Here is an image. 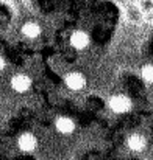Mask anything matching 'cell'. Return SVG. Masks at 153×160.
Returning <instances> with one entry per match:
<instances>
[{
	"mask_svg": "<svg viewBox=\"0 0 153 160\" xmlns=\"http://www.w3.org/2000/svg\"><path fill=\"white\" fill-rule=\"evenodd\" d=\"M108 107L109 110H112L114 113H128L131 109H133V101L130 97L127 95H122V93H117V95H112L109 100H108Z\"/></svg>",
	"mask_w": 153,
	"mask_h": 160,
	"instance_id": "cell-1",
	"label": "cell"
},
{
	"mask_svg": "<svg viewBox=\"0 0 153 160\" xmlns=\"http://www.w3.org/2000/svg\"><path fill=\"white\" fill-rule=\"evenodd\" d=\"M149 146V140L144 134L133 132L127 137V148L133 152H144Z\"/></svg>",
	"mask_w": 153,
	"mask_h": 160,
	"instance_id": "cell-2",
	"label": "cell"
},
{
	"mask_svg": "<svg viewBox=\"0 0 153 160\" xmlns=\"http://www.w3.org/2000/svg\"><path fill=\"white\" fill-rule=\"evenodd\" d=\"M64 82H66V87L70 89L72 92H80L86 87V78L83 73L80 72H70L64 76Z\"/></svg>",
	"mask_w": 153,
	"mask_h": 160,
	"instance_id": "cell-3",
	"label": "cell"
},
{
	"mask_svg": "<svg viewBox=\"0 0 153 160\" xmlns=\"http://www.w3.org/2000/svg\"><path fill=\"white\" fill-rule=\"evenodd\" d=\"M17 148L22 152H33L38 148V137L31 132H24L17 137Z\"/></svg>",
	"mask_w": 153,
	"mask_h": 160,
	"instance_id": "cell-4",
	"label": "cell"
},
{
	"mask_svg": "<svg viewBox=\"0 0 153 160\" xmlns=\"http://www.w3.org/2000/svg\"><path fill=\"white\" fill-rule=\"evenodd\" d=\"M11 87L14 92L17 93H25L30 90L31 87V78L28 75H24V73H17L11 78Z\"/></svg>",
	"mask_w": 153,
	"mask_h": 160,
	"instance_id": "cell-5",
	"label": "cell"
},
{
	"mask_svg": "<svg viewBox=\"0 0 153 160\" xmlns=\"http://www.w3.org/2000/svg\"><path fill=\"white\" fill-rule=\"evenodd\" d=\"M69 42H70V45H72L75 50H85V48L89 45L91 38H89V34H88L86 31L77 30V31H74V33L70 34Z\"/></svg>",
	"mask_w": 153,
	"mask_h": 160,
	"instance_id": "cell-6",
	"label": "cell"
},
{
	"mask_svg": "<svg viewBox=\"0 0 153 160\" xmlns=\"http://www.w3.org/2000/svg\"><path fill=\"white\" fill-rule=\"evenodd\" d=\"M75 128H77V124H75V121H74L70 117L61 115V117H58V118L55 120V129H56L59 134H63V135L72 134V132L75 131Z\"/></svg>",
	"mask_w": 153,
	"mask_h": 160,
	"instance_id": "cell-7",
	"label": "cell"
},
{
	"mask_svg": "<svg viewBox=\"0 0 153 160\" xmlns=\"http://www.w3.org/2000/svg\"><path fill=\"white\" fill-rule=\"evenodd\" d=\"M125 17L131 22V23H139L145 19L144 12L139 9L138 3H127L125 5Z\"/></svg>",
	"mask_w": 153,
	"mask_h": 160,
	"instance_id": "cell-8",
	"label": "cell"
},
{
	"mask_svg": "<svg viewBox=\"0 0 153 160\" xmlns=\"http://www.w3.org/2000/svg\"><path fill=\"white\" fill-rule=\"evenodd\" d=\"M20 33L24 38L27 39H36L39 34H41V25L38 22H33V20H28L22 25L20 28Z\"/></svg>",
	"mask_w": 153,
	"mask_h": 160,
	"instance_id": "cell-9",
	"label": "cell"
},
{
	"mask_svg": "<svg viewBox=\"0 0 153 160\" xmlns=\"http://www.w3.org/2000/svg\"><path fill=\"white\" fill-rule=\"evenodd\" d=\"M141 78L144 82L153 84V64H147L141 68Z\"/></svg>",
	"mask_w": 153,
	"mask_h": 160,
	"instance_id": "cell-10",
	"label": "cell"
},
{
	"mask_svg": "<svg viewBox=\"0 0 153 160\" xmlns=\"http://www.w3.org/2000/svg\"><path fill=\"white\" fill-rule=\"evenodd\" d=\"M138 6L144 12V16H147L149 12L153 11V0H139L138 2Z\"/></svg>",
	"mask_w": 153,
	"mask_h": 160,
	"instance_id": "cell-11",
	"label": "cell"
},
{
	"mask_svg": "<svg viewBox=\"0 0 153 160\" xmlns=\"http://www.w3.org/2000/svg\"><path fill=\"white\" fill-rule=\"evenodd\" d=\"M5 67H6V61H5V58H3V56H0V72H2V70H5Z\"/></svg>",
	"mask_w": 153,
	"mask_h": 160,
	"instance_id": "cell-12",
	"label": "cell"
},
{
	"mask_svg": "<svg viewBox=\"0 0 153 160\" xmlns=\"http://www.w3.org/2000/svg\"><path fill=\"white\" fill-rule=\"evenodd\" d=\"M145 20H147V22H150V23H153V11L152 12H149V14L145 16Z\"/></svg>",
	"mask_w": 153,
	"mask_h": 160,
	"instance_id": "cell-13",
	"label": "cell"
},
{
	"mask_svg": "<svg viewBox=\"0 0 153 160\" xmlns=\"http://www.w3.org/2000/svg\"><path fill=\"white\" fill-rule=\"evenodd\" d=\"M134 2H139V0H127V3H134Z\"/></svg>",
	"mask_w": 153,
	"mask_h": 160,
	"instance_id": "cell-14",
	"label": "cell"
}]
</instances>
